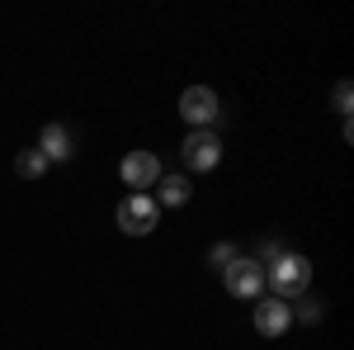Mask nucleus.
<instances>
[{"label": "nucleus", "instance_id": "1", "mask_svg": "<svg viewBox=\"0 0 354 350\" xmlns=\"http://www.w3.org/2000/svg\"><path fill=\"white\" fill-rule=\"evenodd\" d=\"M265 284H270L274 298H283V303L307 294V284H312V261L298 256V251H279V261H270V270H265Z\"/></svg>", "mask_w": 354, "mask_h": 350}, {"label": "nucleus", "instance_id": "13", "mask_svg": "<svg viewBox=\"0 0 354 350\" xmlns=\"http://www.w3.org/2000/svg\"><path fill=\"white\" fill-rule=\"evenodd\" d=\"M293 317H302V322H322V303H317V298H302V308H293Z\"/></svg>", "mask_w": 354, "mask_h": 350}, {"label": "nucleus", "instance_id": "11", "mask_svg": "<svg viewBox=\"0 0 354 350\" xmlns=\"http://www.w3.org/2000/svg\"><path fill=\"white\" fill-rule=\"evenodd\" d=\"M236 256H241V251H236V246H232V242H213V251H208V265L227 270V265H232V261H236Z\"/></svg>", "mask_w": 354, "mask_h": 350}, {"label": "nucleus", "instance_id": "12", "mask_svg": "<svg viewBox=\"0 0 354 350\" xmlns=\"http://www.w3.org/2000/svg\"><path fill=\"white\" fill-rule=\"evenodd\" d=\"M350 95H354V90H350V81H340V85H335V95H330L335 114H345V119H350Z\"/></svg>", "mask_w": 354, "mask_h": 350}, {"label": "nucleus", "instance_id": "9", "mask_svg": "<svg viewBox=\"0 0 354 350\" xmlns=\"http://www.w3.org/2000/svg\"><path fill=\"white\" fill-rule=\"evenodd\" d=\"M156 189H161V194H156V209H185V204L194 199V185L185 180V175H161Z\"/></svg>", "mask_w": 354, "mask_h": 350}, {"label": "nucleus", "instance_id": "4", "mask_svg": "<svg viewBox=\"0 0 354 350\" xmlns=\"http://www.w3.org/2000/svg\"><path fill=\"white\" fill-rule=\"evenodd\" d=\"M118 175H123V185L133 189V194H142V189L156 185L165 170H161V161H156V152H142V147H137V152H128V157H123Z\"/></svg>", "mask_w": 354, "mask_h": 350}, {"label": "nucleus", "instance_id": "7", "mask_svg": "<svg viewBox=\"0 0 354 350\" xmlns=\"http://www.w3.org/2000/svg\"><path fill=\"white\" fill-rule=\"evenodd\" d=\"M293 326V303H283V298H260L255 303V331L260 336H283Z\"/></svg>", "mask_w": 354, "mask_h": 350}, {"label": "nucleus", "instance_id": "3", "mask_svg": "<svg viewBox=\"0 0 354 350\" xmlns=\"http://www.w3.org/2000/svg\"><path fill=\"white\" fill-rule=\"evenodd\" d=\"M222 284H227V294H232V298L255 303V298L265 294V265H260L255 256H236L232 265L222 270Z\"/></svg>", "mask_w": 354, "mask_h": 350}, {"label": "nucleus", "instance_id": "5", "mask_svg": "<svg viewBox=\"0 0 354 350\" xmlns=\"http://www.w3.org/2000/svg\"><path fill=\"white\" fill-rule=\"evenodd\" d=\"M180 152H185V166L189 170H213L222 161V142L213 128H194L185 142H180Z\"/></svg>", "mask_w": 354, "mask_h": 350}, {"label": "nucleus", "instance_id": "2", "mask_svg": "<svg viewBox=\"0 0 354 350\" xmlns=\"http://www.w3.org/2000/svg\"><path fill=\"white\" fill-rule=\"evenodd\" d=\"M113 218H118V232H128V237H151L156 222H161V209H156L151 194H128Z\"/></svg>", "mask_w": 354, "mask_h": 350}, {"label": "nucleus", "instance_id": "8", "mask_svg": "<svg viewBox=\"0 0 354 350\" xmlns=\"http://www.w3.org/2000/svg\"><path fill=\"white\" fill-rule=\"evenodd\" d=\"M71 147H76V142H71V133H66L62 123H48L43 137H38V152L48 157V166L53 161H71Z\"/></svg>", "mask_w": 354, "mask_h": 350}, {"label": "nucleus", "instance_id": "6", "mask_svg": "<svg viewBox=\"0 0 354 350\" xmlns=\"http://www.w3.org/2000/svg\"><path fill=\"white\" fill-rule=\"evenodd\" d=\"M180 114L189 119L194 128H213V119H218V95H213L208 85H189V90L180 95Z\"/></svg>", "mask_w": 354, "mask_h": 350}, {"label": "nucleus", "instance_id": "14", "mask_svg": "<svg viewBox=\"0 0 354 350\" xmlns=\"http://www.w3.org/2000/svg\"><path fill=\"white\" fill-rule=\"evenodd\" d=\"M260 261H279V242H265V246H260Z\"/></svg>", "mask_w": 354, "mask_h": 350}, {"label": "nucleus", "instance_id": "10", "mask_svg": "<svg viewBox=\"0 0 354 350\" xmlns=\"http://www.w3.org/2000/svg\"><path fill=\"white\" fill-rule=\"evenodd\" d=\"M15 170H19V175H24V180H38V175H43V170H48V157H43V152H38V147H24V152H19V157H15Z\"/></svg>", "mask_w": 354, "mask_h": 350}]
</instances>
